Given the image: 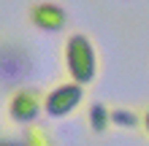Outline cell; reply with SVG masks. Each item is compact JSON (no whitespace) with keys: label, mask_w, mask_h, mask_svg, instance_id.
<instances>
[{"label":"cell","mask_w":149,"mask_h":146,"mask_svg":"<svg viewBox=\"0 0 149 146\" xmlns=\"http://www.w3.org/2000/svg\"><path fill=\"white\" fill-rule=\"evenodd\" d=\"M27 19L33 27H38L43 33H60L68 22V11L54 0H38V3L30 6Z\"/></svg>","instance_id":"obj_4"},{"label":"cell","mask_w":149,"mask_h":146,"mask_svg":"<svg viewBox=\"0 0 149 146\" xmlns=\"http://www.w3.org/2000/svg\"><path fill=\"white\" fill-rule=\"evenodd\" d=\"M111 125L117 127H136L138 125V114L130 108H111Z\"/></svg>","instance_id":"obj_7"},{"label":"cell","mask_w":149,"mask_h":146,"mask_svg":"<svg viewBox=\"0 0 149 146\" xmlns=\"http://www.w3.org/2000/svg\"><path fill=\"white\" fill-rule=\"evenodd\" d=\"M0 146H27V143H24V138H14L8 133H0Z\"/></svg>","instance_id":"obj_8"},{"label":"cell","mask_w":149,"mask_h":146,"mask_svg":"<svg viewBox=\"0 0 149 146\" xmlns=\"http://www.w3.org/2000/svg\"><path fill=\"white\" fill-rule=\"evenodd\" d=\"M41 111H43V95L36 87H19L8 98V116H11V122L22 125V127L36 125Z\"/></svg>","instance_id":"obj_2"},{"label":"cell","mask_w":149,"mask_h":146,"mask_svg":"<svg viewBox=\"0 0 149 146\" xmlns=\"http://www.w3.org/2000/svg\"><path fill=\"white\" fill-rule=\"evenodd\" d=\"M22 138L27 146H54V141H52V135L43 130L41 125H27L22 130Z\"/></svg>","instance_id":"obj_6"},{"label":"cell","mask_w":149,"mask_h":146,"mask_svg":"<svg viewBox=\"0 0 149 146\" xmlns=\"http://www.w3.org/2000/svg\"><path fill=\"white\" fill-rule=\"evenodd\" d=\"M65 71L76 84H92L98 76V57H95V46L84 33H73L65 41Z\"/></svg>","instance_id":"obj_1"},{"label":"cell","mask_w":149,"mask_h":146,"mask_svg":"<svg viewBox=\"0 0 149 146\" xmlns=\"http://www.w3.org/2000/svg\"><path fill=\"white\" fill-rule=\"evenodd\" d=\"M87 122H90V130L95 135H103L111 127V108L103 106V103H92L90 111H87Z\"/></svg>","instance_id":"obj_5"},{"label":"cell","mask_w":149,"mask_h":146,"mask_svg":"<svg viewBox=\"0 0 149 146\" xmlns=\"http://www.w3.org/2000/svg\"><path fill=\"white\" fill-rule=\"evenodd\" d=\"M81 95H84V89H81V84H76V81L57 84V87L43 98V114L52 116V119H63L68 114H73L79 108V103H81Z\"/></svg>","instance_id":"obj_3"},{"label":"cell","mask_w":149,"mask_h":146,"mask_svg":"<svg viewBox=\"0 0 149 146\" xmlns=\"http://www.w3.org/2000/svg\"><path fill=\"white\" fill-rule=\"evenodd\" d=\"M144 130H146V133H149V108H146V111H144Z\"/></svg>","instance_id":"obj_9"}]
</instances>
